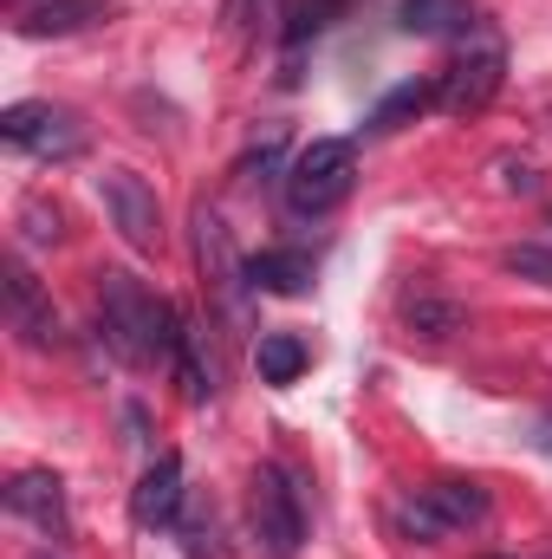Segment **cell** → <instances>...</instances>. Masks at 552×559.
Segmentation results:
<instances>
[{"mask_svg": "<svg viewBox=\"0 0 552 559\" xmlns=\"http://www.w3.org/2000/svg\"><path fill=\"white\" fill-rule=\"evenodd\" d=\"M98 325H105V345L124 365H169L182 352V332H189V319L131 274H105V286H98Z\"/></svg>", "mask_w": 552, "mask_h": 559, "instance_id": "1", "label": "cell"}, {"mask_svg": "<svg viewBox=\"0 0 552 559\" xmlns=\"http://www.w3.org/2000/svg\"><path fill=\"white\" fill-rule=\"evenodd\" d=\"M351 182H358L351 138H312L286 169V202H292V215H332L351 195Z\"/></svg>", "mask_w": 552, "mask_h": 559, "instance_id": "2", "label": "cell"}, {"mask_svg": "<svg viewBox=\"0 0 552 559\" xmlns=\"http://www.w3.org/2000/svg\"><path fill=\"white\" fill-rule=\"evenodd\" d=\"M481 521H488V488L468 481V475H442L397 508V527L410 540H442V534H461V527H481Z\"/></svg>", "mask_w": 552, "mask_h": 559, "instance_id": "3", "label": "cell"}, {"mask_svg": "<svg viewBox=\"0 0 552 559\" xmlns=\"http://www.w3.org/2000/svg\"><path fill=\"white\" fill-rule=\"evenodd\" d=\"M248 521H254V540L267 559H299L305 547V508H299V488L279 462L254 468V488H248Z\"/></svg>", "mask_w": 552, "mask_h": 559, "instance_id": "4", "label": "cell"}, {"mask_svg": "<svg viewBox=\"0 0 552 559\" xmlns=\"http://www.w3.org/2000/svg\"><path fill=\"white\" fill-rule=\"evenodd\" d=\"M501 79H507V52H501V39H481V46H468V52L442 72L435 105H442L448 118H475V111H488V105H494Z\"/></svg>", "mask_w": 552, "mask_h": 559, "instance_id": "5", "label": "cell"}, {"mask_svg": "<svg viewBox=\"0 0 552 559\" xmlns=\"http://www.w3.org/2000/svg\"><path fill=\"white\" fill-rule=\"evenodd\" d=\"M98 195H105L118 235H124L137 254H156V248H163V202H156V189L143 182L137 169H105V176H98Z\"/></svg>", "mask_w": 552, "mask_h": 559, "instance_id": "6", "label": "cell"}, {"mask_svg": "<svg viewBox=\"0 0 552 559\" xmlns=\"http://www.w3.org/2000/svg\"><path fill=\"white\" fill-rule=\"evenodd\" d=\"M0 143L7 150H26V156H79L85 150V131H79L72 111L26 98V105H7L0 111Z\"/></svg>", "mask_w": 552, "mask_h": 559, "instance_id": "7", "label": "cell"}, {"mask_svg": "<svg viewBox=\"0 0 552 559\" xmlns=\"http://www.w3.org/2000/svg\"><path fill=\"white\" fill-rule=\"evenodd\" d=\"M7 332L20 345H33V352H52L59 345V312H52V299L39 293V280H33V267L20 254L7 261Z\"/></svg>", "mask_w": 552, "mask_h": 559, "instance_id": "8", "label": "cell"}, {"mask_svg": "<svg viewBox=\"0 0 552 559\" xmlns=\"http://www.w3.org/2000/svg\"><path fill=\"white\" fill-rule=\"evenodd\" d=\"M7 514L33 521L46 540H72V514H65V481L46 475V468H20L7 481Z\"/></svg>", "mask_w": 552, "mask_h": 559, "instance_id": "9", "label": "cell"}, {"mask_svg": "<svg viewBox=\"0 0 552 559\" xmlns=\"http://www.w3.org/2000/svg\"><path fill=\"white\" fill-rule=\"evenodd\" d=\"M131 514H137V527H176L182 521V455H156L143 468Z\"/></svg>", "mask_w": 552, "mask_h": 559, "instance_id": "10", "label": "cell"}, {"mask_svg": "<svg viewBox=\"0 0 552 559\" xmlns=\"http://www.w3.org/2000/svg\"><path fill=\"white\" fill-rule=\"evenodd\" d=\"M98 20H111V0H39L13 20V33L20 39H65V33H85Z\"/></svg>", "mask_w": 552, "mask_h": 559, "instance_id": "11", "label": "cell"}, {"mask_svg": "<svg viewBox=\"0 0 552 559\" xmlns=\"http://www.w3.org/2000/svg\"><path fill=\"white\" fill-rule=\"evenodd\" d=\"M319 274V261L305 254V248H267V254H248V286L254 293H279V299H292V293H305Z\"/></svg>", "mask_w": 552, "mask_h": 559, "instance_id": "12", "label": "cell"}, {"mask_svg": "<svg viewBox=\"0 0 552 559\" xmlns=\"http://www.w3.org/2000/svg\"><path fill=\"white\" fill-rule=\"evenodd\" d=\"M195 248H202V274L215 280V293L235 306V299H241V286H248V261H235L221 215H202V222H195Z\"/></svg>", "mask_w": 552, "mask_h": 559, "instance_id": "13", "label": "cell"}, {"mask_svg": "<svg viewBox=\"0 0 552 559\" xmlns=\"http://www.w3.org/2000/svg\"><path fill=\"white\" fill-rule=\"evenodd\" d=\"M468 20H475L468 0H397V26H404L410 39H448V33H461Z\"/></svg>", "mask_w": 552, "mask_h": 559, "instance_id": "14", "label": "cell"}, {"mask_svg": "<svg viewBox=\"0 0 552 559\" xmlns=\"http://www.w3.org/2000/svg\"><path fill=\"white\" fill-rule=\"evenodd\" d=\"M254 371H261V384H292V378L305 371V338H299V332H261Z\"/></svg>", "mask_w": 552, "mask_h": 559, "instance_id": "15", "label": "cell"}, {"mask_svg": "<svg viewBox=\"0 0 552 559\" xmlns=\"http://www.w3.org/2000/svg\"><path fill=\"white\" fill-rule=\"evenodd\" d=\"M404 319H410V332H422V338H455L468 325V312L455 299H435V293H416L410 306H404Z\"/></svg>", "mask_w": 552, "mask_h": 559, "instance_id": "16", "label": "cell"}, {"mask_svg": "<svg viewBox=\"0 0 552 559\" xmlns=\"http://www.w3.org/2000/svg\"><path fill=\"white\" fill-rule=\"evenodd\" d=\"M429 98H435V92H429V85H397V92H384V98H377V111H371V131H377V138H391V131H404V124H410V118H422V105H429Z\"/></svg>", "mask_w": 552, "mask_h": 559, "instance_id": "17", "label": "cell"}, {"mask_svg": "<svg viewBox=\"0 0 552 559\" xmlns=\"http://www.w3.org/2000/svg\"><path fill=\"white\" fill-rule=\"evenodd\" d=\"M338 7H345V0H292V7H286V26H279V39H286V52H299V46H305L312 33H325Z\"/></svg>", "mask_w": 552, "mask_h": 559, "instance_id": "18", "label": "cell"}, {"mask_svg": "<svg viewBox=\"0 0 552 559\" xmlns=\"http://www.w3.org/2000/svg\"><path fill=\"white\" fill-rule=\"evenodd\" d=\"M501 267L520 280H533V286H552V248H533V241H520V248H507L501 254Z\"/></svg>", "mask_w": 552, "mask_h": 559, "instance_id": "19", "label": "cell"}, {"mask_svg": "<svg viewBox=\"0 0 552 559\" xmlns=\"http://www.w3.org/2000/svg\"><path fill=\"white\" fill-rule=\"evenodd\" d=\"M20 222H26V241H59V209L26 202V209H20Z\"/></svg>", "mask_w": 552, "mask_h": 559, "instance_id": "20", "label": "cell"}, {"mask_svg": "<svg viewBox=\"0 0 552 559\" xmlns=\"http://www.w3.org/2000/svg\"><path fill=\"white\" fill-rule=\"evenodd\" d=\"M254 13H261V0H228V33H248Z\"/></svg>", "mask_w": 552, "mask_h": 559, "instance_id": "21", "label": "cell"}, {"mask_svg": "<svg viewBox=\"0 0 552 559\" xmlns=\"http://www.w3.org/2000/svg\"><path fill=\"white\" fill-rule=\"evenodd\" d=\"M274 163H279V143H267V150H254V156L241 163V176H254V169H274Z\"/></svg>", "mask_w": 552, "mask_h": 559, "instance_id": "22", "label": "cell"}, {"mask_svg": "<svg viewBox=\"0 0 552 559\" xmlns=\"http://www.w3.org/2000/svg\"><path fill=\"white\" fill-rule=\"evenodd\" d=\"M39 559H46V554H39Z\"/></svg>", "mask_w": 552, "mask_h": 559, "instance_id": "23", "label": "cell"}]
</instances>
